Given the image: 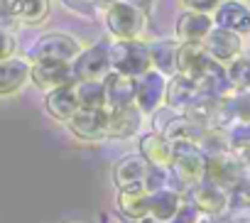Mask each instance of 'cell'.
<instances>
[{
    "label": "cell",
    "instance_id": "obj_1",
    "mask_svg": "<svg viewBox=\"0 0 250 223\" xmlns=\"http://www.w3.org/2000/svg\"><path fill=\"white\" fill-rule=\"evenodd\" d=\"M110 69L128 74V76H143L145 71L152 69V54L150 47L143 44L140 40H118L108 49Z\"/></svg>",
    "mask_w": 250,
    "mask_h": 223
},
{
    "label": "cell",
    "instance_id": "obj_2",
    "mask_svg": "<svg viewBox=\"0 0 250 223\" xmlns=\"http://www.w3.org/2000/svg\"><path fill=\"white\" fill-rule=\"evenodd\" d=\"M145 10L125 3V0H110L105 10V27L115 40H140L145 30Z\"/></svg>",
    "mask_w": 250,
    "mask_h": 223
},
{
    "label": "cell",
    "instance_id": "obj_3",
    "mask_svg": "<svg viewBox=\"0 0 250 223\" xmlns=\"http://www.w3.org/2000/svg\"><path fill=\"white\" fill-rule=\"evenodd\" d=\"M172 145H174V160L169 164V169L174 172L172 177L184 186H194L204 182L206 179V155L201 152V147L194 142H172Z\"/></svg>",
    "mask_w": 250,
    "mask_h": 223
},
{
    "label": "cell",
    "instance_id": "obj_4",
    "mask_svg": "<svg viewBox=\"0 0 250 223\" xmlns=\"http://www.w3.org/2000/svg\"><path fill=\"white\" fill-rule=\"evenodd\" d=\"M79 54H81L79 40L66 35V32H49V35L40 37L35 42V47L30 49L32 61H66V64H71Z\"/></svg>",
    "mask_w": 250,
    "mask_h": 223
},
{
    "label": "cell",
    "instance_id": "obj_5",
    "mask_svg": "<svg viewBox=\"0 0 250 223\" xmlns=\"http://www.w3.org/2000/svg\"><path fill=\"white\" fill-rule=\"evenodd\" d=\"M66 128L83 142H98L108 130V108H79L66 121Z\"/></svg>",
    "mask_w": 250,
    "mask_h": 223
},
{
    "label": "cell",
    "instance_id": "obj_6",
    "mask_svg": "<svg viewBox=\"0 0 250 223\" xmlns=\"http://www.w3.org/2000/svg\"><path fill=\"white\" fill-rule=\"evenodd\" d=\"M30 79L42 91H52L59 86L76 83V71H74V64H66V61H32Z\"/></svg>",
    "mask_w": 250,
    "mask_h": 223
},
{
    "label": "cell",
    "instance_id": "obj_7",
    "mask_svg": "<svg viewBox=\"0 0 250 223\" xmlns=\"http://www.w3.org/2000/svg\"><path fill=\"white\" fill-rule=\"evenodd\" d=\"M211 54L206 52L204 42H184L177 49V71L187 79H196L201 83L208 64H211Z\"/></svg>",
    "mask_w": 250,
    "mask_h": 223
},
{
    "label": "cell",
    "instance_id": "obj_8",
    "mask_svg": "<svg viewBox=\"0 0 250 223\" xmlns=\"http://www.w3.org/2000/svg\"><path fill=\"white\" fill-rule=\"evenodd\" d=\"M240 177H243L240 162L235 155H230V150L206 157V179L208 182H213L223 189H233V186H238Z\"/></svg>",
    "mask_w": 250,
    "mask_h": 223
},
{
    "label": "cell",
    "instance_id": "obj_9",
    "mask_svg": "<svg viewBox=\"0 0 250 223\" xmlns=\"http://www.w3.org/2000/svg\"><path fill=\"white\" fill-rule=\"evenodd\" d=\"M103 88H105V108L133 105L138 96V76L110 71L103 79Z\"/></svg>",
    "mask_w": 250,
    "mask_h": 223
},
{
    "label": "cell",
    "instance_id": "obj_10",
    "mask_svg": "<svg viewBox=\"0 0 250 223\" xmlns=\"http://www.w3.org/2000/svg\"><path fill=\"white\" fill-rule=\"evenodd\" d=\"M143 125V110L133 103V105H120V108H108V130L105 138H115V140H125L133 138Z\"/></svg>",
    "mask_w": 250,
    "mask_h": 223
},
{
    "label": "cell",
    "instance_id": "obj_11",
    "mask_svg": "<svg viewBox=\"0 0 250 223\" xmlns=\"http://www.w3.org/2000/svg\"><path fill=\"white\" fill-rule=\"evenodd\" d=\"M167 93V81L162 71H145L143 76H138V96H135V105L143 113H152L160 108V103L165 101Z\"/></svg>",
    "mask_w": 250,
    "mask_h": 223
},
{
    "label": "cell",
    "instance_id": "obj_12",
    "mask_svg": "<svg viewBox=\"0 0 250 223\" xmlns=\"http://www.w3.org/2000/svg\"><path fill=\"white\" fill-rule=\"evenodd\" d=\"M206 52L211 54L213 61L218 64H230L238 54H240V37L233 30L226 27H211V32L204 40Z\"/></svg>",
    "mask_w": 250,
    "mask_h": 223
},
{
    "label": "cell",
    "instance_id": "obj_13",
    "mask_svg": "<svg viewBox=\"0 0 250 223\" xmlns=\"http://www.w3.org/2000/svg\"><path fill=\"white\" fill-rule=\"evenodd\" d=\"M118 208H120L123 216H128L130 221H145L150 216V191L145 189V184L120 186Z\"/></svg>",
    "mask_w": 250,
    "mask_h": 223
},
{
    "label": "cell",
    "instance_id": "obj_14",
    "mask_svg": "<svg viewBox=\"0 0 250 223\" xmlns=\"http://www.w3.org/2000/svg\"><path fill=\"white\" fill-rule=\"evenodd\" d=\"M76 79H103L110 71V59H108V49L103 44L81 49V54L71 61Z\"/></svg>",
    "mask_w": 250,
    "mask_h": 223
},
{
    "label": "cell",
    "instance_id": "obj_15",
    "mask_svg": "<svg viewBox=\"0 0 250 223\" xmlns=\"http://www.w3.org/2000/svg\"><path fill=\"white\" fill-rule=\"evenodd\" d=\"M191 203L208 216H218L228 208V194L213 182H199L191 186Z\"/></svg>",
    "mask_w": 250,
    "mask_h": 223
},
{
    "label": "cell",
    "instance_id": "obj_16",
    "mask_svg": "<svg viewBox=\"0 0 250 223\" xmlns=\"http://www.w3.org/2000/svg\"><path fill=\"white\" fill-rule=\"evenodd\" d=\"M204 96H206L204 86H201L196 79H187V76H182V74L172 76V81L167 83V93H165L167 103L174 105V108H182V110H187L191 103H196V101L204 98Z\"/></svg>",
    "mask_w": 250,
    "mask_h": 223
},
{
    "label": "cell",
    "instance_id": "obj_17",
    "mask_svg": "<svg viewBox=\"0 0 250 223\" xmlns=\"http://www.w3.org/2000/svg\"><path fill=\"white\" fill-rule=\"evenodd\" d=\"M211 25H213V18L208 13H199V10H187L179 15L177 20V37L182 42H204L206 35L211 32Z\"/></svg>",
    "mask_w": 250,
    "mask_h": 223
},
{
    "label": "cell",
    "instance_id": "obj_18",
    "mask_svg": "<svg viewBox=\"0 0 250 223\" xmlns=\"http://www.w3.org/2000/svg\"><path fill=\"white\" fill-rule=\"evenodd\" d=\"M44 105H47V113H49L54 121L66 123V121L76 113V110H79V101H76V93H74V83H71V86H59V88L47 91Z\"/></svg>",
    "mask_w": 250,
    "mask_h": 223
},
{
    "label": "cell",
    "instance_id": "obj_19",
    "mask_svg": "<svg viewBox=\"0 0 250 223\" xmlns=\"http://www.w3.org/2000/svg\"><path fill=\"white\" fill-rule=\"evenodd\" d=\"M27 79H30V64L25 59L10 57L0 61V96L18 93Z\"/></svg>",
    "mask_w": 250,
    "mask_h": 223
},
{
    "label": "cell",
    "instance_id": "obj_20",
    "mask_svg": "<svg viewBox=\"0 0 250 223\" xmlns=\"http://www.w3.org/2000/svg\"><path fill=\"white\" fill-rule=\"evenodd\" d=\"M147 172H150V162L143 155H130V157H125L115 164L113 179L120 189V186H130V184H143Z\"/></svg>",
    "mask_w": 250,
    "mask_h": 223
},
{
    "label": "cell",
    "instance_id": "obj_21",
    "mask_svg": "<svg viewBox=\"0 0 250 223\" xmlns=\"http://www.w3.org/2000/svg\"><path fill=\"white\" fill-rule=\"evenodd\" d=\"M140 152L152 167H169L174 160V145L165 135H145L140 140Z\"/></svg>",
    "mask_w": 250,
    "mask_h": 223
},
{
    "label": "cell",
    "instance_id": "obj_22",
    "mask_svg": "<svg viewBox=\"0 0 250 223\" xmlns=\"http://www.w3.org/2000/svg\"><path fill=\"white\" fill-rule=\"evenodd\" d=\"M216 25L233 30V32H245L250 30V10L243 3H235V0H226L216 8Z\"/></svg>",
    "mask_w": 250,
    "mask_h": 223
},
{
    "label": "cell",
    "instance_id": "obj_23",
    "mask_svg": "<svg viewBox=\"0 0 250 223\" xmlns=\"http://www.w3.org/2000/svg\"><path fill=\"white\" fill-rule=\"evenodd\" d=\"M179 206H182V196H179L177 189L165 186V189L150 191V216H152L155 221L167 223V221L177 213Z\"/></svg>",
    "mask_w": 250,
    "mask_h": 223
},
{
    "label": "cell",
    "instance_id": "obj_24",
    "mask_svg": "<svg viewBox=\"0 0 250 223\" xmlns=\"http://www.w3.org/2000/svg\"><path fill=\"white\" fill-rule=\"evenodd\" d=\"M206 130H208V128H204L201 123L191 121L189 116H182V118H174V121L167 123L165 138H167L169 142H194V145H199Z\"/></svg>",
    "mask_w": 250,
    "mask_h": 223
},
{
    "label": "cell",
    "instance_id": "obj_25",
    "mask_svg": "<svg viewBox=\"0 0 250 223\" xmlns=\"http://www.w3.org/2000/svg\"><path fill=\"white\" fill-rule=\"evenodd\" d=\"M74 93H76L79 108H105L103 79H76Z\"/></svg>",
    "mask_w": 250,
    "mask_h": 223
},
{
    "label": "cell",
    "instance_id": "obj_26",
    "mask_svg": "<svg viewBox=\"0 0 250 223\" xmlns=\"http://www.w3.org/2000/svg\"><path fill=\"white\" fill-rule=\"evenodd\" d=\"M152 54V64H157V71L169 74L177 69V49L172 47V42H155L150 47Z\"/></svg>",
    "mask_w": 250,
    "mask_h": 223
},
{
    "label": "cell",
    "instance_id": "obj_27",
    "mask_svg": "<svg viewBox=\"0 0 250 223\" xmlns=\"http://www.w3.org/2000/svg\"><path fill=\"white\" fill-rule=\"evenodd\" d=\"M226 76L230 81V86L235 88H250V57H235L230 61V66L226 69Z\"/></svg>",
    "mask_w": 250,
    "mask_h": 223
},
{
    "label": "cell",
    "instance_id": "obj_28",
    "mask_svg": "<svg viewBox=\"0 0 250 223\" xmlns=\"http://www.w3.org/2000/svg\"><path fill=\"white\" fill-rule=\"evenodd\" d=\"M199 218H201V211L191 203V201H182V206L177 208V213L167 221V223H199Z\"/></svg>",
    "mask_w": 250,
    "mask_h": 223
},
{
    "label": "cell",
    "instance_id": "obj_29",
    "mask_svg": "<svg viewBox=\"0 0 250 223\" xmlns=\"http://www.w3.org/2000/svg\"><path fill=\"white\" fill-rule=\"evenodd\" d=\"M13 54H15V40H13V35L8 30L0 27V61L10 59Z\"/></svg>",
    "mask_w": 250,
    "mask_h": 223
},
{
    "label": "cell",
    "instance_id": "obj_30",
    "mask_svg": "<svg viewBox=\"0 0 250 223\" xmlns=\"http://www.w3.org/2000/svg\"><path fill=\"white\" fill-rule=\"evenodd\" d=\"M187 3V8L189 10H199V13H211V10H216L223 0H184Z\"/></svg>",
    "mask_w": 250,
    "mask_h": 223
},
{
    "label": "cell",
    "instance_id": "obj_31",
    "mask_svg": "<svg viewBox=\"0 0 250 223\" xmlns=\"http://www.w3.org/2000/svg\"><path fill=\"white\" fill-rule=\"evenodd\" d=\"M125 3H130V5H135V8H140V10H150V5H152V0H125Z\"/></svg>",
    "mask_w": 250,
    "mask_h": 223
},
{
    "label": "cell",
    "instance_id": "obj_32",
    "mask_svg": "<svg viewBox=\"0 0 250 223\" xmlns=\"http://www.w3.org/2000/svg\"><path fill=\"white\" fill-rule=\"evenodd\" d=\"M230 223H250L248 218H235V221H230Z\"/></svg>",
    "mask_w": 250,
    "mask_h": 223
},
{
    "label": "cell",
    "instance_id": "obj_33",
    "mask_svg": "<svg viewBox=\"0 0 250 223\" xmlns=\"http://www.w3.org/2000/svg\"><path fill=\"white\" fill-rule=\"evenodd\" d=\"M199 223H211V218H204V221H201V218H199Z\"/></svg>",
    "mask_w": 250,
    "mask_h": 223
}]
</instances>
